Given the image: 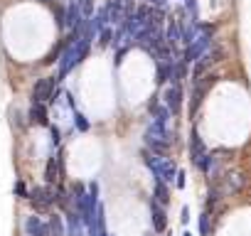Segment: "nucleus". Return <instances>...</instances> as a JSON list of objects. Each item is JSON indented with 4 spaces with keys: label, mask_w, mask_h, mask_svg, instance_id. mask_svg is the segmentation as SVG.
Returning a JSON list of instances; mask_svg holds the SVG:
<instances>
[{
    "label": "nucleus",
    "mask_w": 251,
    "mask_h": 236,
    "mask_svg": "<svg viewBox=\"0 0 251 236\" xmlns=\"http://www.w3.org/2000/svg\"><path fill=\"white\" fill-rule=\"evenodd\" d=\"M202 96H204V89H202L200 84H195V94H192V103H190V116H195V113H197Z\"/></svg>",
    "instance_id": "obj_17"
},
{
    "label": "nucleus",
    "mask_w": 251,
    "mask_h": 236,
    "mask_svg": "<svg viewBox=\"0 0 251 236\" xmlns=\"http://www.w3.org/2000/svg\"><path fill=\"white\" fill-rule=\"evenodd\" d=\"M182 236H192V234H187V231H185V234H182Z\"/></svg>",
    "instance_id": "obj_27"
},
{
    "label": "nucleus",
    "mask_w": 251,
    "mask_h": 236,
    "mask_svg": "<svg viewBox=\"0 0 251 236\" xmlns=\"http://www.w3.org/2000/svg\"><path fill=\"white\" fill-rule=\"evenodd\" d=\"M222 59V49H209L207 54H202L197 62H195V71H192V76H195V84H197V79L209 69V67H214L217 62Z\"/></svg>",
    "instance_id": "obj_6"
},
{
    "label": "nucleus",
    "mask_w": 251,
    "mask_h": 236,
    "mask_svg": "<svg viewBox=\"0 0 251 236\" xmlns=\"http://www.w3.org/2000/svg\"><path fill=\"white\" fill-rule=\"evenodd\" d=\"M57 175H59L57 158H50V160H47V170H45V182H47V185H52V182L57 180Z\"/></svg>",
    "instance_id": "obj_16"
},
{
    "label": "nucleus",
    "mask_w": 251,
    "mask_h": 236,
    "mask_svg": "<svg viewBox=\"0 0 251 236\" xmlns=\"http://www.w3.org/2000/svg\"><path fill=\"white\" fill-rule=\"evenodd\" d=\"M185 182H187V180H185V172H182V170H177V175H175V185L182 189V187H185Z\"/></svg>",
    "instance_id": "obj_22"
},
{
    "label": "nucleus",
    "mask_w": 251,
    "mask_h": 236,
    "mask_svg": "<svg viewBox=\"0 0 251 236\" xmlns=\"http://www.w3.org/2000/svg\"><path fill=\"white\" fill-rule=\"evenodd\" d=\"M151 214H153V229L158 234H163L168 229V216H165V207H160L155 199L151 202Z\"/></svg>",
    "instance_id": "obj_8"
},
{
    "label": "nucleus",
    "mask_w": 251,
    "mask_h": 236,
    "mask_svg": "<svg viewBox=\"0 0 251 236\" xmlns=\"http://www.w3.org/2000/svg\"><path fill=\"white\" fill-rule=\"evenodd\" d=\"M151 111H153V118H155V121H153V123H160V126H168V121H170V116H173V113L168 111V106H165V103L160 106V103H155V101H153V103H151Z\"/></svg>",
    "instance_id": "obj_12"
},
{
    "label": "nucleus",
    "mask_w": 251,
    "mask_h": 236,
    "mask_svg": "<svg viewBox=\"0 0 251 236\" xmlns=\"http://www.w3.org/2000/svg\"><path fill=\"white\" fill-rule=\"evenodd\" d=\"M173 67H175V62H158V84L170 81V76H173Z\"/></svg>",
    "instance_id": "obj_14"
},
{
    "label": "nucleus",
    "mask_w": 251,
    "mask_h": 236,
    "mask_svg": "<svg viewBox=\"0 0 251 236\" xmlns=\"http://www.w3.org/2000/svg\"><path fill=\"white\" fill-rule=\"evenodd\" d=\"M15 194H18V197H27V194H30L27 187H25V182H15Z\"/></svg>",
    "instance_id": "obj_21"
},
{
    "label": "nucleus",
    "mask_w": 251,
    "mask_h": 236,
    "mask_svg": "<svg viewBox=\"0 0 251 236\" xmlns=\"http://www.w3.org/2000/svg\"><path fill=\"white\" fill-rule=\"evenodd\" d=\"M180 219H182V224H187V221H190V207H182V212H180Z\"/></svg>",
    "instance_id": "obj_24"
},
{
    "label": "nucleus",
    "mask_w": 251,
    "mask_h": 236,
    "mask_svg": "<svg viewBox=\"0 0 251 236\" xmlns=\"http://www.w3.org/2000/svg\"><path fill=\"white\" fill-rule=\"evenodd\" d=\"M143 160H146V165L153 170L155 182H170V180L177 175V167H175V163H173L170 158H163V155H155V153L146 150V153H143Z\"/></svg>",
    "instance_id": "obj_2"
},
{
    "label": "nucleus",
    "mask_w": 251,
    "mask_h": 236,
    "mask_svg": "<svg viewBox=\"0 0 251 236\" xmlns=\"http://www.w3.org/2000/svg\"><path fill=\"white\" fill-rule=\"evenodd\" d=\"M52 143H54V145L59 143V131H57V128H52Z\"/></svg>",
    "instance_id": "obj_26"
},
{
    "label": "nucleus",
    "mask_w": 251,
    "mask_h": 236,
    "mask_svg": "<svg viewBox=\"0 0 251 236\" xmlns=\"http://www.w3.org/2000/svg\"><path fill=\"white\" fill-rule=\"evenodd\" d=\"M47 229H50V236H67L64 224H62V216H57V214H52V216H50Z\"/></svg>",
    "instance_id": "obj_13"
},
{
    "label": "nucleus",
    "mask_w": 251,
    "mask_h": 236,
    "mask_svg": "<svg viewBox=\"0 0 251 236\" xmlns=\"http://www.w3.org/2000/svg\"><path fill=\"white\" fill-rule=\"evenodd\" d=\"M160 207H165L168 202H170V189H168V185L165 182H155V197H153Z\"/></svg>",
    "instance_id": "obj_15"
},
{
    "label": "nucleus",
    "mask_w": 251,
    "mask_h": 236,
    "mask_svg": "<svg viewBox=\"0 0 251 236\" xmlns=\"http://www.w3.org/2000/svg\"><path fill=\"white\" fill-rule=\"evenodd\" d=\"M25 231H27V236H50L47 221H42L40 216H27L25 219Z\"/></svg>",
    "instance_id": "obj_9"
},
{
    "label": "nucleus",
    "mask_w": 251,
    "mask_h": 236,
    "mask_svg": "<svg viewBox=\"0 0 251 236\" xmlns=\"http://www.w3.org/2000/svg\"><path fill=\"white\" fill-rule=\"evenodd\" d=\"M59 76H45V79H37L35 86H32V103H47V101H54V86H57Z\"/></svg>",
    "instance_id": "obj_4"
},
{
    "label": "nucleus",
    "mask_w": 251,
    "mask_h": 236,
    "mask_svg": "<svg viewBox=\"0 0 251 236\" xmlns=\"http://www.w3.org/2000/svg\"><path fill=\"white\" fill-rule=\"evenodd\" d=\"M67 229H69V236H84V231H86L81 216H79L74 209L67 212Z\"/></svg>",
    "instance_id": "obj_10"
},
{
    "label": "nucleus",
    "mask_w": 251,
    "mask_h": 236,
    "mask_svg": "<svg viewBox=\"0 0 251 236\" xmlns=\"http://www.w3.org/2000/svg\"><path fill=\"white\" fill-rule=\"evenodd\" d=\"M165 106L170 113H180L182 108V86H170L165 91Z\"/></svg>",
    "instance_id": "obj_7"
},
{
    "label": "nucleus",
    "mask_w": 251,
    "mask_h": 236,
    "mask_svg": "<svg viewBox=\"0 0 251 236\" xmlns=\"http://www.w3.org/2000/svg\"><path fill=\"white\" fill-rule=\"evenodd\" d=\"M27 197H30V202H32V207H35L37 212H47V209L54 204V192H52L50 187H35Z\"/></svg>",
    "instance_id": "obj_5"
},
{
    "label": "nucleus",
    "mask_w": 251,
    "mask_h": 236,
    "mask_svg": "<svg viewBox=\"0 0 251 236\" xmlns=\"http://www.w3.org/2000/svg\"><path fill=\"white\" fill-rule=\"evenodd\" d=\"M185 5H187V10L195 15V10H197V3H195V0H185Z\"/></svg>",
    "instance_id": "obj_25"
},
{
    "label": "nucleus",
    "mask_w": 251,
    "mask_h": 236,
    "mask_svg": "<svg viewBox=\"0 0 251 236\" xmlns=\"http://www.w3.org/2000/svg\"><path fill=\"white\" fill-rule=\"evenodd\" d=\"M209 231H212V224H209V214L204 212V214H200V234L209 236Z\"/></svg>",
    "instance_id": "obj_18"
},
{
    "label": "nucleus",
    "mask_w": 251,
    "mask_h": 236,
    "mask_svg": "<svg viewBox=\"0 0 251 236\" xmlns=\"http://www.w3.org/2000/svg\"><path fill=\"white\" fill-rule=\"evenodd\" d=\"M146 5H153V8H160L163 10L168 5V0H146Z\"/></svg>",
    "instance_id": "obj_23"
},
{
    "label": "nucleus",
    "mask_w": 251,
    "mask_h": 236,
    "mask_svg": "<svg viewBox=\"0 0 251 236\" xmlns=\"http://www.w3.org/2000/svg\"><path fill=\"white\" fill-rule=\"evenodd\" d=\"M146 145L151 148V153L160 155V153H168V148L173 145V133L168 131V126H160V123H151L148 131H146Z\"/></svg>",
    "instance_id": "obj_3"
},
{
    "label": "nucleus",
    "mask_w": 251,
    "mask_h": 236,
    "mask_svg": "<svg viewBox=\"0 0 251 236\" xmlns=\"http://www.w3.org/2000/svg\"><path fill=\"white\" fill-rule=\"evenodd\" d=\"M212 35H214L212 25H197V35H195L192 45H187L185 52H182V64H192L202 54H207L212 49Z\"/></svg>",
    "instance_id": "obj_1"
},
{
    "label": "nucleus",
    "mask_w": 251,
    "mask_h": 236,
    "mask_svg": "<svg viewBox=\"0 0 251 236\" xmlns=\"http://www.w3.org/2000/svg\"><path fill=\"white\" fill-rule=\"evenodd\" d=\"M74 123H76L79 131H89V121H86L84 113H74Z\"/></svg>",
    "instance_id": "obj_20"
},
{
    "label": "nucleus",
    "mask_w": 251,
    "mask_h": 236,
    "mask_svg": "<svg viewBox=\"0 0 251 236\" xmlns=\"http://www.w3.org/2000/svg\"><path fill=\"white\" fill-rule=\"evenodd\" d=\"M27 116H30V121L37 123V126H47L50 123V116H47V106L45 103H32Z\"/></svg>",
    "instance_id": "obj_11"
},
{
    "label": "nucleus",
    "mask_w": 251,
    "mask_h": 236,
    "mask_svg": "<svg viewBox=\"0 0 251 236\" xmlns=\"http://www.w3.org/2000/svg\"><path fill=\"white\" fill-rule=\"evenodd\" d=\"M111 40H113L111 27H106V30H101V32H99V45H101V47H108V45H111Z\"/></svg>",
    "instance_id": "obj_19"
}]
</instances>
